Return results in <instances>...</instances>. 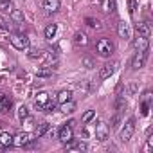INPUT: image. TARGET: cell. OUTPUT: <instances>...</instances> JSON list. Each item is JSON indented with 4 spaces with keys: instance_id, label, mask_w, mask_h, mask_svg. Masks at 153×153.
I'll return each mask as SVG.
<instances>
[{
    "instance_id": "6da1fadb",
    "label": "cell",
    "mask_w": 153,
    "mask_h": 153,
    "mask_svg": "<svg viewBox=\"0 0 153 153\" xmlns=\"http://www.w3.org/2000/svg\"><path fill=\"white\" fill-rule=\"evenodd\" d=\"M9 42H11V45H13L15 49H18V51H27V49H29V38H27L25 34H22V33L11 34V36H9Z\"/></svg>"
},
{
    "instance_id": "7a4b0ae2",
    "label": "cell",
    "mask_w": 153,
    "mask_h": 153,
    "mask_svg": "<svg viewBox=\"0 0 153 153\" xmlns=\"http://www.w3.org/2000/svg\"><path fill=\"white\" fill-rule=\"evenodd\" d=\"M133 133H135V119L131 117V119H128V121L124 123V126L121 128V131H119V139H121L123 142H128V140L133 137Z\"/></svg>"
},
{
    "instance_id": "3957f363",
    "label": "cell",
    "mask_w": 153,
    "mask_h": 153,
    "mask_svg": "<svg viewBox=\"0 0 153 153\" xmlns=\"http://www.w3.org/2000/svg\"><path fill=\"white\" fill-rule=\"evenodd\" d=\"M96 51H97L99 56L108 58V56L114 52V45H112V42H110L108 38H101V40L96 43Z\"/></svg>"
},
{
    "instance_id": "277c9868",
    "label": "cell",
    "mask_w": 153,
    "mask_h": 153,
    "mask_svg": "<svg viewBox=\"0 0 153 153\" xmlns=\"http://www.w3.org/2000/svg\"><path fill=\"white\" fill-rule=\"evenodd\" d=\"M72 124H74V121H70L68 124H65V126H61V128H59V135H58V139H59L63 144H67V142H72V137H74Z\"/></svg>"
},
{
    "instance_id": "5b68a950",
    "label": "cell",
    "mask_w": 153,
    "mask_h": 153,
    "mask_svg": "<svg viewBox=\"0 0 153 153\" xmlns=\"http://www.w3.org/2000/svg\"><path fill=\"white\" fill-rule=\"evenodd\" d=\"M146 59H148V49H146V51H137L135 56H133V59H131V68H133V70L142 68L144 63H146Z\"/></svg>"
},
{
    "instance_id": "8992f818",
    "label": "cell",
    "mask_w": 153,
    "mask_h": 153,
    "mask_svg": "<svg viewBox=\"0 0 153 153\" xmlns=\"http://www.w3.org/2000/svg\"><path fill=\"white\" fill-rule=\"evenodd\" d=\"M34 135H31V133H18L16 137H13V146H16V148H24V146H27V144H31L34 139H33Z\"/></svg>"
},
{
    "instance_id": "52a82bcc",
    "label": "cell",
    "mask_w": 153,
    "mask_h": 153,
    "mask_svg": "<svg viewBox=\"0 0 153 153\" xmlns=\"http://www.w3.org/2000/svg\"><path fill=\"white\" fill-rule=\"evenodd\" d=\"M115 68H117V63H115V61L103 65V67L99 68V78H101V79H106V78H110V76L115 72Z\"/></svg>"
},
{
    "instance_id": "ba28073f",
    "label": "cell",
    "mask_w": 153,
    "mask_h": 153,
    "mask_svg": "<svg viewBox=\"0 0 153 153\" xmlns=\"http://www.w3.org/2000/svg\"><path fill=\"white\" fill-rule=\"evenodd\" d=\"M94 133H96V139L97 140H106L108 139V128H106V124L105 123H97Z\"/></svg>"
},
{
    "instance_id": "9c48e42d",
    "label": "cell",
    "mask_w": 153,
    "mask_h": 153,
    "mask_svg": "<svg viewBox=\"0 0 153 153\" xmlns=\"http://www.w3.org/2000/svg\"><path fill=\"white\" fill-rule=\"evenodd\" d=\"M59 0H45L43 2V9H45V13L47 15H52V13H56V11H59Z\"/></svg>"
},
{
    "instance_id": "30bf717a",
    "label": "cell",
    "mask_w": 153,
    "mask_h": 153,
    "mask_svg": "<svg viewBox=\"0 0 153 153\" xmlns=\"http://www.w3.org/2000/svg\"><path fill=\"white\" fill-rule=\"evenodd\" d=\"M133 47H135L137 51H146V49L149 47V38H146V36H139V34H137V38L133 40Z\"/></svg>"
},
{
    "instance_id": "8fae6325",
    "label": "cell",
    "mask_w": 153,
    "mask_h": 153,
    "mask_svg": "<svg viewBox=\"0 0 153 153\" xmlns=\"http://www.w3.org/2000/svg\"><path fill=\"white\" fill-rule=\"evenodd\" d=\"M137 34L139 36H146V38H149V34H151V27H149V24L148 22H140V24H137Z\"/></svg>"
},
{
    "instance_id": "7c38bea8",
    "label": "cell",
    "mask_w": 153,
    "mask_h": 153,
    "mask_svg": "<svg viewBox=\"0 0 153 153\" xmlns=\"http://www.w3.org/2000/svg\"><path fill=\"white\" fill-rule=\"evenodd\" d=\"M117 33H119V36L124 38V40H128V38L131 36V33H130V25H128L126 22H119V24H117Z\"/></svg>"
},
{
    "instance_id": "4fadbf2b",
    "label": "cell",
    "mask_w": 153,
    "mask_h": 153,
    "mask_svg": "<svg viewBox=\"0 0 153 153\" xmlns=\"http://www.w3.org/2000/svg\"><path fill=\"white\" fill-rule=\"evenodd\" d=\"M0 146H2V148L13 146V135L9 131H2V133H0Z\"/></svg>"
},
{
    "instance_id": "5bb4252c",
    "label": "cell",
    "mask_w": 153,
    "mask_h": 153,
    "mask_svg": "<svg viewBox=\"0 0 153 153\" xmlns=\"http://www.w3.org/2000/svg\"><path fill=\"white\" fill-rule=\"evenodd\" d=\"M49 99H51V97H49V94H47V92H40V94H38V97L34 99V106H36L38 110H42Z\"/></svg>"
},
{
    "instance_id": "9a60e30c",
    "label": "cell",
    "mask_w": 153,
    "mask_h": 153,
    "mask_svg": "<svg viewBox=\"0 0 153 153\" xmlns=\"http://www.w3.org/2000/svg\"><path fill=\"white\" fill-rule=\"evenodd\" d=\"M74 43L78 45V47H87L88 45V38L85 33H76L74 34Z\"/></svg>"
},
{
    "instance_id": "2e32d148",
    "label": "cell",
    "mask_w": 153,
    "mask_h": 153,
    "mask_svg": "<svg viewBox=\"0 0 153 153\" xmlns=\"http://www.w3.org/2000/svg\"><path fill=\"white\" fill-rule=\"evenodd\" d=\"M72 99V92L70 90H61L58 96H56V103L58 105H63V103H67V101H70Z\"/></svg>"
},
{
    "instance_id": "e0dca14e",
    "label": "cell",
    "mask_w": 153,
    "mask_h": 153,
    "mask_svg": "<svg viewBox=\"0 0 153 153\" xmlns=\"http://www.w3.org/2000/svg\"><path fill=\"white\" fill-rule=\"evenodd\" d=\"M49 128H51L49 123H42L40 126H36V130H34V137H43V135L49 131Z\"/></svg>"
},
{
    "instance_id": "ac0fdd59",
    "label": "cell",
    "mask_w": 153,
    "mask_h": 153,
    "mask_svg": "<svg viewBox=\"0 0 153 153\" xmlns=\"http://www.w3.org/2000/svg\"><path fill=\"white\" fill-rule=\"evenodd\" d=\"M11 20L15 24H24V13L20 9H11Z\"/></svg>"
},
{
    "instance_id": "d6986e66",
    "label": "cell",
    "mask_w": 153,
    "mask_h": 153,
    "mask_svg": "<svg viewBox=\"0 0 153 153\" xmlns=\"http://www.w3.org/2000/svg\"><path fill=\"white\" fill-rule=\"evenodd\" d=\"M56 31H58V25H56V24H49V25L45 27V38H47V40H52V38L56 36Z\"/></svg>"
},
{
    "instance_id": "ffe728a7",
    "label": "cell",
    "mask_w": 153,
    "mask_h": 153,
    "mask_svg": "<svg viewBox=\"0 0 153 153\" xmlns=\"http://www.w3.org/2000/svg\"><path fill=\"white\" fill-rule=\"evenodd\" d=\"M92 119H96V110H87V112L81 115V123H83V124H88Z\"/></svg>"
},
{
    "instance_id": "44dd1931",
    "label": "cell",
    "mask_w": 153,
    "mask_h": 153,
    "mask_svg": "<svg viewBox=\"0 0 153 153\" xmlns=\"http://www.w3.org/2000/svg\"><path fill=\"white\" fill-rule=\"evenodd\" d=\"M36 76H38V78H51V76H52V70L45 65V67H42V68L36 70Z\"/></svg>"
},
{
    "instance_id": "7402d4cb",
    "label": "cell",
    "mask_w": 153,
    "mask_h": 153,
    "mask_svg": "<svg viewBox=\"0 0 153 153\" xmlns=\"http://www.w3.org/2000/svg\"><path fill=\"white\" fill-rule=\"evenodd\" d=\"M42 54H43L42 49H27V56H29L31 59H40Z\"/></svg>"
},
{
    "instance_id": "603a6c76",
    "label": "cell",
    "mask_w": 153,
    "mask_h": 153,
    "mask_svg": "<svg viewBox=\"0 0 153 153\" xmlns=\"http://www.w3.org/2000/svg\"><path fill=\"white\" fill-rule=\"evenodd\" d=\"M115 108H117V112H119V114L126 108V99H124L123 96H117V99H115Z\"/></svg>"
},
{
    "instance_id": "cb8c5ba5",
    "label": "cell",
    "mask_w": 153,
    "mask_h": 153,
    "mask_svg": "<svg viewBox=\"0 0 153 153\" xmlns=\"http://www.w3.org/2000/svg\"><path fill=\"white\" fill-rule=\"evenodd\" d=\"M85 24H87L88 27H92V29H99V27H101L99 20H96V18H90V16H87V18H85Z\"/></svg>"
},
{
    "instance_id": "d4e9b609",
    "label": "cell",
    "mask_w": 153,
    "mask_h": 153,
    "mask_svg": "<svg viewBox=\"0 0 153 153\" xmlns=\"http://www.w3.org/2000/svg\"><path fill=\"white\" fill-rule=\"evenodd\" d=\"M81 63H83V67H87V68L96 67V61H94L90 56H83V58H81Z\"/></svg>"
},
{
    "instance_id": "484cf974",
    "label": "cell",
    "mask_w": 153,
    "mask_h": 153,
    "mask_svg": "<svg viewBox=\"0 0 153 153\" xmlns=\"http://www.w3.org/2000/svg\"><path fill=\"white\" fill-rule=\"evenodd\" d=\"M74 108H76V103H74V101H72V99H70V101H67V103H63V105H61V110H63V112H65V114H67V112H74Z\"/></svg>"
},
{
    "instance_id": "4316f807",
    "label": "cell",
    "mask_w": 153,
    "mask_h": 153,
    "mask_svg": "<svg viewBox=\"0 0 153 153\" xmlns=\"http://www.w3.org/2000/svg\"><path fill=\"white\" fill-rule=\"evenodd\" d=\"M9 9H13L11 0H0V11H9Z\"/></svg>"
},
{
    "instance_id": "83f0119b",
    "label": "cell",
    "mask_w": 153,
    "mask_h": 153,
    "mask_svg": "<svg viewBox=\"0 0 153 153\" xmlns=\"http://www.w3.org/2000/svg\"><path fill=\"white\" fill-rule=\"evenodd\" d=\"M0 103H2V110H7V108H11V99L7 97V96H0Z\"/></svg>"
},
{
    "instance_id": "f1b7e54d",
    "label": "cell",
    "mask_w": 153,
    "mask_h": 153,
    "mask_svg": "<svg viewBox=\"0 0 153 153\" xmlns=\"http://www.w3.org/2000/svg\"><path fill=\"white\" fill-rule=\"evenodd\" d=\"M27 117H29L27 106H24V105H22V106L18 108V119H20V121H24V119H27Z\"/></svg>"
},
{
    "instance_id": "f546056e",
    "label": "cell",
    "mask_w": 153,
    "mask_h": 153,
    "mask_svg": "<svg viewBox=\"0 0 153 153\" xmlns=\"http://www.w3.org/2000/svg\"><path fill=\"white\" fill-rule=\"evenodd\" d=\"M54 108H56V103H54V101H51V99H49V101H47V103H45V106H43V108H42V110H43V112H52V110H54Z\"/></svg>"
},
{
    "instance_id": "4dcf8cb0",
    "label": "cell",
    "mask_w": 153,
    "mask_h": 153,
    "mask_svg": "<svg viewBox=\"0 0 153 153\" xmlns=\"http://www.w3.org/2000/svg\"><path fill=\"white\" fill-rule=\"evenodd\" d=\"M148 114H149V103L142 101V105H140V115H148Z\"/></svg>"
},
{
    "instance_id": "1f68e13d",
    "label": "cell",
    "mask_w": 153,
    "mask_h": 153,
    "mask_svg": "<svg viewBox=\"0 0 153 153\" xmlns=\"http://www.w3.org/2000/svg\"><path fill=\"white\" fill-rule=\"evenodd\" d=\"M128 7H130V15H135V9H137V0H128Z\"/></svg>"
},
{
    "instance_id": "d6a6232c",
    "label": "cell",
    "mask_w": 153,
    "mask_h": 153,
    "mask_svg": "<svg viewBox=\"0 0 153 153\" xmlns=\"http://www.w3.org/2000/svg\"><path fill=\"white\" fill-rule=\"evenodd\" d=\"M153 149V137H148V140H146V153H149Z\"/></svg>"
},
{
    "instance_id": "836d02e7",
    "label": "cell",
    "mask_w": 153,
    "mask_h": 153,
    "mask_svg": "<svg viewBox=\"0 0 153 153\" xmlns=\"http://www.w3.org/2000/svg\"><path fill=\"white\" fill-rule=\"evenodd\" d=\"M110 123H112V124H110V126H112V128H117V126H119V114H117V115H114V117H112V121H110Z\"/></svg>"
},
{
    "instance_id": "e575fe53",
    "label": "cell",
    "mask_w": 153,
    "mask_h": 153,
    "mask_svg": "<svg viewBox=\"0 0 153 153\" xmlns=\"http://www.w3.org/2000/svg\"><path fill=\"white\" fill-rule=\"evenodd\" d=\"M9 34H7V29H0V40H7Z\"/></svg>"
},
{
    "instance_id": "d590c367",
    "label": "cell",
    "mask_w": 153,
    "mask_h": 153,
    "mask_svg": "<svg viewBox=\"0 0 153 153\" xmlns=\"http://www.w3.org/2000/svg\"><path fill=\"white\" fill-rule=\"evenodd\" d=\"M108 7L112 13H115V0H108Z\"/></svg>"
},
{
    "instance_id": "8d00e7d4",
    "label": "cell",
    "mask_w": 153,
    "mask_h": 153,
    "mask_svg": "<svg viewBox=\"0 0 153 153\" xmlns=\"http://www.w3.org/2000/svg\"><path fill=\"white\" fill-rule=\"evenodd\" d=\"M142 101H144V103H149V101H151V92H146L144 97H142Z\"/></svg>"
},
{
    "instance_id": "74e56055",
    "label": "cell",
    "mask_w": 153,
    "mask_h": 153,
    "mask_svg": "<svg viewBox=\"0 0 153 153\" xmlns=\"http://www.w3.org/2000/svg\"><path fill=\"white\" fill-rule=\"evenodd\" d=\"M0 110H2V103H0Z\"/></svg>"
},
{
    "instance_id": "f35d334b",
    "label": "cell",
    "mask_w": 153,
    "mask_h": 153,
    "mask_svg": "<svg viewBox=\"0 0 153 153\" xmlns=\"http://www.w3.org/2000/svg\"><path fill=\"white\" fill-rule=\"evenodd\" d=\"M0 126H2V123H0Z\"/></svg>"
}]
</instances>
